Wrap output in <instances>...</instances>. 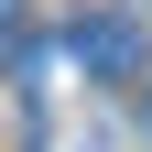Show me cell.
I'll use <instances>...</instances> for the list:
<instances>
[{
	"mask_svg": "<svg viewBox=\"0 0 152 152\" xmlns=\"http://www.w3.org/2000/svg\"><path fill=\"white\" fill-rule=\"evenodd\" d=\"M65 54H76V65H87V76H109V87H120V76H141V22H130V11H76V33H65Z\"/></svg>",
	"mask_w": 152,
	"mask_h": 152,
	"instance_id": "6da1fadb",
	"label": "cell"
},
{
	"mask_svg": "<svg viewBox=\"0 0 152 152\" xmlns=\"http://www.w3.org/2000/svg\"><path fill=\"white\" fill-rule=\"evenodd\" d=\"M11 22H22V0H0V33H11Z\"/></svg>",
	"mask_w": 152,
	"mask_h": 152,
	"instance_id": "7a4b0ae2",
	"label": "cell"
}]
</instances>
